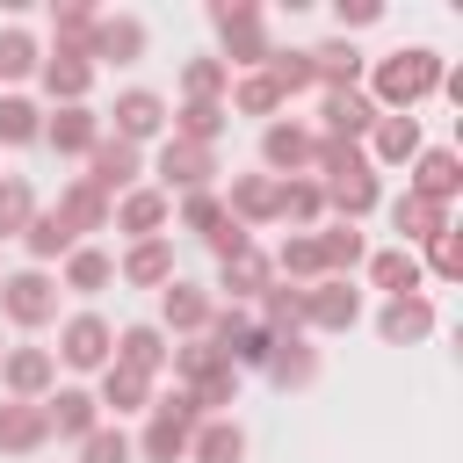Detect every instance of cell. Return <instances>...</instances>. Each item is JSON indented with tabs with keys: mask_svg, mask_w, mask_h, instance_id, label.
<instances>
[{
	"mask_svg": "<svg viewBox=\"0 0 463 463\" xmlns=\"http://www.w3.org/2000/svg\"><path fill=\"white\" fill-rule=\"evenodd\" d=\"M441 72H449V58H441V51H427V43H405V51H383V58H369V72H362V94L376 101V116H412L420 101H434Z\"/></svg>",
	"mask_w": 463,
	"mask_h": 463,
	"instance_id": "obj_1",
	"label": "cell"
},
{
	"mask_svg": "<svg viewBox=\"0 0 463 463\" xmlns=\"http://www.w3.org/2000/svg\"><path fill=\"white\" fill-rule=\"evenodd\" d=\"M195 427H203V412H195V398L174 383V391H159L152 405H145V427H137V463H188V441H195Z\"/></svg>",
	"mask_w": 463,
	"mask_h": 463,
	"instance_id": "obj_2",
	"label": "cell"
},
{
	"mask_svg": "<svg viewBox=\"0 0 463 463\" xmlns=\"http://www.w3.org/2000/svg\"><path fill=\"white\" fill-rule=\"evenodd\" d=\"M210 29H217V58L232 65V72H260L268 58H275V36H268V14H260V0H210Z\"/></svg>",
	"mask_w": 463,
	"mask_h": 463,
	"instance_id": "obj_3",
	"label": "cell"
},
{
	"mask_svg": "<svg viewBox=\"0 0 463 463\" xmlns=\"http://www.w3.org/2000/svg\"><path fill=\"white\" fill-rule=\"evenodd\" d=\"M152 188L174 203V195H203V188H217V152L210 145H188V137H159V152H152Z\"/></svg>",
	"mask_w": 463,
	"mask_h": 463,
	"instance_id": "obj_4",
	"label": "cell"
},
{
	"mask_svg": "<svg viewBox=\"0 0 463 463\" xmlns=\"http://www.w3.org/2000/svg\"><path fill=\"white\" fill-rule=\"evenodd\" d=\"M0 318L14 333H43L58 318V275L51 268H7L0 275Z\"/></svg>",
	"mask_w": 463,
	"mask_h": 463,
	"instance_id": "obj_5",
	"label": "cell"
},
{
	"mask_svg": "<svg viewBox=\"0 0 463 463\" xmlns=\"http://www.w3.org/2000/svg\"><path fill=\"white\" fill-rule=\"evenodd\" d=\"M58 369H80V376H101L109 369V354H116V326L101 318V311H72V318H58Z\"/></svg>",
	"mask_w": 463,
	"mask_h": 463,
	"instance_id": "obj_6",
	"label": "cell"
},
{
	"mask_svg": "<svg viewBox=\"0 0 463 463\" xmlns=\"http://www.w3.org/2000/svg\"><path fill=\"white\" fill-rule=\"evenodd\" d=\"M311 152H318V130H311V123H297V116L260 123V174L304 181V174H311Z\"/></svg>",
	"mask_w": 463,
	"mask_h": 463,
	"instance_id": "obj_7",
	"label": "cell"
},
{
	"mask_svg": "<svg viewBox=\"0 0 463 463\" xmlns=\"http://www.w3.org/2000/svg\"><path fill=\"white\" fill-rule=\"evenodd\" d=\"M101 130L123 137V145H137V152L159 145V137H166V94H152V87H123L116 109L101 116Z\"/></svg>",
	"mask_w": 463,
	"mask_h": 463,
	"instance_id": "obj_8",
	"label": "cell"
},
{
	"mask_svg": "<svg viewBox=\"0 0 463 463\" xmlns=\"http://www.w3.org/2000/svg\"><path fill=\"white\" fill-rule=\"evenodd\" d=\"M210 311H217V297L203 289V282H188V275H174L166 289H159V333L166 340H203V326H210Z\"/></svg>",
	"mask_w": 463,
	"mask_h": 463,
	"instance_id": "obj_9",
	"label": "cell"
},
{
	"mask_svg": "<svg viewBox=\"0 0 463 463\" xmlns=\"http://www.w3.org/2000/svg\"><path fill=\"white\" fill-rule=\"evenodd\" d=\"M80 181H87V188H101V195H109V203H116V195H130V188H137V181H145V152H137V145H123V137H109V130H101V145H94V152H87V174H80Z\"/></svg>",
	"mask_w": 463,
	"mask_h": 463,
	"instance_id": "obj_10",
	"label": "cell"
},
{
	"mask_svg": "<svg viewBox=\"0 0 463 463\" xmlns=\"http://www.w3.org/2000/svg\"><path fill=\"white\" fill-rule=\"evenodd\" d=\"M354 326H362V289L354 282L326 275V282L304 289V333H354Z\"/></svg>",
	"mask_w": 463,
	"mask_h": 463,
	"instance_id": "obj_11",
	"label": "cell"
},
{
	"mask_svg": "<svg viewBox=\"0 0 463 463\" xmlns=\"http://www.w3.org/2000/svg\"><path fill=\"white\" fill-rule=\"evenodd\" d=\"M0 391L22 398V405H43L58 391V354L51 347H7L0 354Z\"/></svg>",
	"mask_w": 463,
	"mask_h": 463,
	"instance_id": "obj_12",
	"label": "cell"
},
{
	"mask_svg": "<svg viewBox=\"0 0 463 463\" xmlns=\"http://www.w3.org/2000/svg\"><path fill=\"white\" fill-rule=\"evenodd\" d=\"M268 282H275V260H268V246H246V253H232V260H217V304H260L268 297Z\"/></svg>",
	"mask_w": 463,
	"mask_h": 463,
	"instance_id": "obj_13",
	"label": "cell"
},
{
	"mask_svg": "<svg viewBox=\"0 0 463 463\" xmlns=\"http://www.w3.org/2000/svg\"><path fill=\"white\" fill-rule=\"evenodd\" d=\"M304 58H311V94H347V87H362V72H369V58H362L354 36H326V43H311Z\"/></svg>",
	"mask_w": 463,
	"mask_h": 463,
	"instance_id": "obj_14",
	"label": "cell"
},
{
	"mask_svg": "<svg viewBox=\"0 0 463 463\" xmlns=\"http://www.w3.org/2000/svg\"><path fill=\"white\" fill-rule=\"evenodd\" d=\"M109 224H116L130 246H137V239H166V224H174V203H166L152 181H137L130 195H116V203H109Z\"/></svg>",
	"mask_w": 463,
	"mask_h": 463,
	"instance_id": "obj_15",
	"label": "cell"
},
{
	"mask_svg": "<svg viewBox=\"0 0 463 463\" xmlns=\"http://www.w3.org/2000/svg\"><path fill=\"white\" fill-rule=\"evenodd\" d=\"M145 43H152V29H145L137 14H94L87 65H94V72H101V65H137V58H145Z\"/></svg>",
	"mask_w": 463,
	"mask_h": 463,
	"instance_id": "obj_16",
	"label": "cell"
},
{
	"mask_svg": "<svg viewBox=\"0 0 463 463\" xmlns=\"http://www.w3.org/2000/svg\"><path fill=\"white\" fill-rule=\"evenodd\" d=\"M43 427H51V441H87L94 427H101V405H94V391L87 383H58L51 398H43Z\"/></svg>",
	"mask_w": 463,
	"mask_h": 463,
	"instance_id": "obj_17",
	"label": "cell"
},
{
	"mask_svg": "<svg viewBox=\"0 0 463 463\" xmlns=\"http://www.w3.org/2000/svg\"><path fill=\"white\" fill-rule=\"evenodd\" d=\"M36 87H43V101H51V109H80V101L94 94V65H87L80 51H43Z\"/></svg>",
	"mask_w": 463,
	"mask_h": 463,
	"instance_id": "obj_18",
	"label": "cell"
},
{
	"mask_svg": "<svg viewBox=\"0 0 463 463\" xmlns=\"http://www.w3.org/2000/svg\"><path fill=\"white\" fill-rule=\"evenodd\" d=\"M376 130V101L362 94V87H347V94H318V137H333V145H362Z\"/></svg>",
	"mask_w": 463,
	"mask_h": 463,
	"instance_id": "obj_19",
	"label": "cell"
},
{
	"mask_svg": "<svg viewBox=\"0 0 463 463\" xmlns=\"http://www.w3.org/2000/svg\"><path fill=\"white\" fill-rule=\"evenodd\" d=\"M260 376H268L275 391H311V383H318V347H311V333H275Z\"/></svg>",
	"mask_w": 463,
	"mask_h": 463,
	"instance_id": "obj_20",
	"label": "cell"
},
{
	"mask_svg": "<svg viewBox=\"0 0 463 463\" xmlns=\"http://www.w3.org/2000/svg\"><path fill=\"white\" fill-rule=\"evenodd\" d=\"M405 174H412L405 188H412V195H427V203H441V210L463 195V159H456L449 145H420V159H412Z\"/></svg>",
	"mask_w": 463,
	"mask_h": 463,
	"instance_id": "obj_21",
	"label": "cell"
},
{
	"mask_svg": "<svg viewBox=\"0 0 463 463\" xmlns=\"http://www.w3.org/2000/svg\"><path fill=\"white\" fill-rule=\"evenodd\" d=\"M376 340H383V347H420V340H434V297H383Z\"/></svg>",
	"mask_w": 463,
	"mask_h": 463,
	"instance_id": "obj_22",
	"label": "cell"
},
{
	"mask_svg": "<svg viewBox=\"0 0 463 463\" xmlns=\"http://www.w3.org/2000/svg\"><path fill=\"white\" fill-rule=\"evenodd\" d=\"M109 362H123V369H137V376H166V362H174V340L152 326V318H137V326H116V354Z\"/></svg>",
	"mask_w": 463,
	"mask_h": 463,
	"instance_id": "obj_23",
	"label": "cell"
},
{
	"mask_svg": "<svg viewBox=\"0 0 463 463\" xmlns=\"http://www.w3.org/2000/svg\"><path fill=\"white\" fill-rule=\"evenodd\" d=\"M43 145L58 152V159H87L94 145H101V116L80 101V109H43Z\"/></svg>",
	"mask_w": 463,
	"mask_h": 463,
	"instance_id": "obj_24",
	"label": "cell"
},
{
	"mask_svg": "<svg viewBox=\"0 0 463 463\" xmlns=\"http://www.w3.org/2000/svg\"><path fill=\"white\" fill-rule=\"evenodd\" d=\"M420 116H376V130L362 137V152H369V166L383 174V166H412L420 159Z\"/></svg>",
	"mask_w": 463,
	"mask_h": 463,
	"instance_id": "obj_25",
	"label": "cell"
},
{
	"mask_svg": "<svg viewBox=\"0 0 463 463\" xmlns=\"http://www.w3.org/2000/svg\"><path fill=\"white\" fill-rule=\"evenodd\" d=\"M116 282L123 289H166L174 282V239H137L116 253Z\"/></svg>",
	"mask_w": 463,
	"mask_h": 463,
	"instance_id": "obj_26",
	"label": "cell"
},
{
	"mask_svg": "<svg viewBox=\"0 0 463 463\" xmlns=\"http://www.w3.org/2000/svg\"><path fill=\"white\" fill-rule=\"evenodd\" d=\"M58 289H72V297H101V289H116V253L94 246V239H80V246L58 260Z\"/></svg>",
	"mask_w": 463,
	"mask_h": 463,
	"instance_id": "obj_27",
	"label": "cell"
},
{
	"mask_svg": "<svg viewBox=\"0 0 463 463\" xmlns=\"http://www.w3.org/2000/svg\"><path fill=\"white\" fill-rule=\"evenodd\" d=\"M224 217L232 224H246V232H260V224H275V174H232V188H224Z\"/></svg>",
	"mask_w": 463,
	"mask_h": 463,
	"instance_id": "obj_28",
	"label": "cell"
},
{
	"mask_svg": "<svg viewBox=\"0 0 463 463\" xmlns=\"http://www.w3.org/2000/svg\"><path fill=\"white\" fill-rule=\"evenodd\" d=\"M362 268H369V289H383V297H427V275H420L412 246H376Z\"/></svg>",
	"mask_w": 463,
	"mask_h": 463,
	"instance_id": "obj_29",
	"label": "cell"
},
{
	"mask_svg": "<svg viewBox=\"0 0 463 463\" xmlns=\"http://www.w3.org/2000/svg\"><path fill=\"white\" fill-rule=\"evenodd\" d=\"M152 398H159V383H152V376H137V369H123V362H109V369L94 376V405H101V412H116V420H123V412H145Z\"/></svg>",
	"mask_w": 463,
	"mask_h": 463,
	"instance_id": "obj_30",
	"label": "cell"
},
{
	"mask_svg": "<svg viewBox=\"0 0 463 463\" xmlns=\"http://www.w3.org/2000/svg\"><path fill=\"white\" fill-rule=\"evenodd\" d=\"M51 210H58V224H65L72 239H87V232H109V195H101V188H87L80 174L58 188V203H51Z\"/></svg>",
	"mask_w": 463,
	"mask_h": 463,
	"instance_id": "obj_31",
	"label": "cell"
},
{
	"mask_svg": "<svg viewBox=\"0 0 463 463\" xmlns=\"http://www.w3.org/2000/svg\"><path fill=\"white\" fill-rule=\"evenodd\" d=\"M391 232H398V246H412V253H420L434 232H449V210L405 188V195H391Z\"/></svg>",
	"mask_w": 463,
	"mask_h": 463,
	"instance_id": "obj_32",
	"label": "cell"
},
{
	"mask_svg": "<svg viewBox=\"0 0 463 463\" xmlns=\"http://www.w3.org/2000/svg\"><path fill=\"white\" fill-rule=\"evenodd\" d=\"M289 101L268 72H232V94H224V116H253V123H275Z\"/></svg>",
	"mask_w": 463,
	"mask_h": 463,
	"instance_id": "obj_33",
	"label": "cell"
},
{
	"mask_svg": "<svg viewBox=\"0 0 463 463\" xmlns=\"http://www.w3.org/2000/svg\"><path fill=\"white\" fill-rule=\"evenodd\" d=\"M275 224L289 232H318L326 224V188L304 174V181H275Z\"/></svg>",
	"mask_w": 463,
	"mask_h": 463,
	"instance_id": "obj_34",
	"label": "cell"
},
{
	"mask_svg": "<svg viewBox=\"0 0 463 463\" xmlns=\"http://www.w3.org/2000/svg\"><path fill=\"white\" fill-rule=\"evenodd\" d=\"M311 239H318V260H326V275H340V282H354V268L369 260V239H362V224H333V217H326Z\"/></svg>",
	"mask_w": 463,
	"mask_h": 463,
	"instance_id": "obj_35",
	"label": "cell"
},
{
	"mask_svg": "<svg viewBox=\"0 0 463 463\" xmlns=\"http://www.w3.org/2000/svg\"><path fill=\"white\" fill-rule=\"evenodd\" d=\"M224 130H232L224 101H181V109H166V137H188V145H210L217 152Z\"/></svg>",
	"mask_w": 463,
	"mask_h": 463,
	"instance_id": "obj_36",
	"label": "cell"
},
{
	"mask_svg": "<svg viewBox=\"0 0 463 463\" xmlns=\"http://www.w3.org/2000/svg\"><path fill=\"white\" fill-rule=\"evenodd\" d=\"M275 282H289V289H311V282H326V260H318V239L311 232H289L275 253Z\"/></svg>",
	"mask_w": 463,
	"mask_h": 463,
	"instance_id": "obj_37",
	"label": "cell"
},
{
	"mask_svg": "<svg viewBox=\"0 0 463 463\" xmlns=\"http://www.w3.org/2000/svg\"><path fill=\"white\" fill-rule=\"evenodd\" d=\"M188 463H246V427H239L232 412L203 420V427H195V441H188Z\"/></svg>",
	"mask_w": 463,
	"mask_h": 463,
	"instance_id": "obj_38",
	"label": "cell"
},
{
	"mask_svg": "<svg viewBox=\"0 0 463 463\" xmlns=\"http://www.w3.org/2000/svg\"><path fill=\"white\" fill-rule=\"evenodd\" d=\"M51 441V427H43V405H22V398H7L0 405V456H36Z\"/></svg>",
	"mask_w": 463,
	"mask_h": 463,
	"instance_id": "obj_39",
	"label": "cell"
},
{
	"mask_svg": "<svg viewBox=\"0 0 463 463\" xmlns=\"http://www.w3.org/2000/svg\"><path fill=\"white\" fill-rule=\"evenodd\" d=\"M72 246H80V239L58 224V210H36V217H29V232H22V253H29V268H58Z\"/></svg>",
	"mask_w": 463,
	"mask_h": 463,
	"instance_id": "obj_40",
	"label": "cell"
},
{
	"mask_svg": "<svg viewBox=\"0 0 463 463\" xmlns=\"http://www.w3.org/2000/svg\"><path fill=\"white\" fill-rule=\"evenodd\" d=\"M239 383H246V376H239L232 362H210V369H203L195 383H181V391L195 398V412H203V420H217L224 405H239Z\"/></svg>",
	"mask_w": 463,
	"mask_h": 463,
	"instance_id": "obj_41",
	"label": "cell"
},
{
	"mask_svg": "<svg viewBox=\"0 0 463 463\" xmlns=\"http://www.w3.org/2000/svg\"><path fill=\"white\" fill-rule=\"evenodd\" d=\"M36 65H43V43H36L22 22H7V29H0V80H7V94H14L22 80H36Z\"/></svg>",
	"mask_w": 463,
	"mask_h": 463,
	"instance_id": "obj_42",
	"label": "cell"
},
{
	"mask_svg": "<svg viewBox=\"0 0 463 463\" xmlns=\"http://www.w3.org/2000/svg\"><path fill=\"white\" fill-rule=\"evenodd\" d=\"M22 145H43V109L29 94H0V152H22Z\"/></svg>",
	"mask_w": 463,
	"mask_h": 463,
	"instance_id": "obj_43",
	"label": "cell"
},
{
	"mask_svg": "<svg viewBox=\"0 0 463 463\" xmlns=\"http://www.w3.org/2000/svg\"><path fill=\"white\" fill-rule=\"evenodd\" d=\"M224 94H232V65L217 51H203V58L181 65V101H224Z\"/></svg>",
	"mask_w": 463,
	"mask_h": 463,
	"instance_id": "obj_44",
	"label": "cell"
},
{
	"mask_svg": "<svg viewBox=\"0 0 463 463\" xmlns=\"http://www.w3.org/2000/svg\"><path fill=\"white\" fill-rule=\"evenodd\" d=\"M36 210H43V203H36V188H29L22 174H0V246H7V239H22Z\"/></svg>",
	"mask_w": 463,
	"mask_h": 463,
	"instance_id": "obj_45",
	"label": "cell"
},
{
	"mask_svg": "<svg viewBox=\"0 0 463 463\" xmlns=\"http://www.w3.org/2000/svg\"><path fill=\"white\" fill-rule=\"evenodd\" d=\"M87 43H94V7H87V0L51 7V51H80V58H87Z\"/></svg>",
	"mask_w": 463,
	"mask_h": 463,
	"instance_id": "obj_46",
	"label": "cell"
},
{
	"mask_svg": "<svg viewBox=\"0 0 463 463\" xmlns=\"http://www.w3.org/2000/svg\"><path fill=\"white\" fill-rule=\"evenodd\" d=\"M217 224H224V195H217V188H203V195H174V232L210 239Z\"/></svg>",
	"mask_w": 463,
	"mask_h": 463,
	"instance_id": "obj_47",
	"label": "cell"
},
{
	"mask_svg": "<svg viewBox=\"0 0 463 463\" xmlns=\"http://www.w3.org/2000/svg\"><path fill=\"white\" fill-rule=\"evenodd\" d=\"M268 333H304V289H289V282H268V297H260V311H253Z\"/></svg>",
	"mask_w": 463,
	"mask_h": 463,
	"instance_id": "obj_48",
	"label": "cell"
},
{
	"mask_svg": "<svg viewBox=\"0 0 463 463\" xmlns=\"http://www.w3.org/2000/svg\"><path fill=\"white\" fill-rule=\"evenodd\" d=\"M420 275H434V282H463V232H456V224L427 239V253H420Z\"/></svg>",
	"mask_w": 463,
	"mask_h": 463,
	"instance_id": "obj_49",
	"label": "cell"
},
{
	"mask_svg": "<svg viewBox=\"0 0 463 463\" xmlns=\"http://www.w3.org/2000/svg\"><path fill=\"white\" fill-rule=\"evenodd\" d=\"M260 72L282 87V101H289V94H311V58H304V51H282V43H275V58H268Z\"/></svg>",
	"mask_w": 463,
	"mask_h": 463,
	"instance_id": "obj_50",
	"label": "cell"
},
{
	"mask_svg": "<svg viewBox=\"0 0 463 463\" xmlns=\"http://www.w3.org/2000/svg\"><path fill=\"white\" fill-rule=\"evenodd\" d=\"M80 463H137V449H130V434H123V427H109V420H101V427L80 441Z\"/></svg>",
	"mask_w": 463,
	"mask_h": 463,
	"instance_id": "obj_51",
	"label": "cell"
},
{
	"mask_svg": "<svg viewBox=\"0 0 463 463\" xmlns=\"http://www.w3.org/2000/svg\"><path fill=\"white\" fill-rule=\"evenodd\" d=\"M369 22H383V0H333V29H340V36H354V29H369Z\"/></svg>",
	"mask_w": 463,
	"mask_h": 463,
	"instance_id": "obj_52",
	"label": "cell"
},
{
	"mask_svg": "<svg viewBox=\"0 0 463 463\" xmlns=\"http://www.w3.org/2000/svg\"><path fill=\"white\" fill-rule=\"evenodd\" d=\"M203 246H210V253H217V260H232V253H246V246H253V232H246V224H232V217H224V224H217V232H210V239H203Z\"/></svg>",
	"mask_w": 463,
	"mask_h": 463,
	"instance_id": "obj_53",
	"label": "cell"
},
{
	"mask_svg": "<svg viewBox=\"0 0 463 463\" xmlns=\"http://www.w3.org/2000/svg\"><path fill=\"white\" fill-rule=\"evenodd\" d=\"M0 354H7V340H0Z\"/></svg>",
	"mask_w": 463,
	"mask_h": 463,
	"instance_id": "obj_54",
	"label": "cell"
},
{
	"mask_svg": "<svg viewBox=\"0 0 463 463\" xmlns=\"http://www.w3.org/2000/svg\"><path fill=\"white\" fill-rule=\"evenodd\" d=\"M0 275H7V268H0Z\"/></svg>",
	"mask_w": 463,
	"mask_h": 463,
	"instance_id": "obj_55",
	"label": "cell"
}]
</instances>
